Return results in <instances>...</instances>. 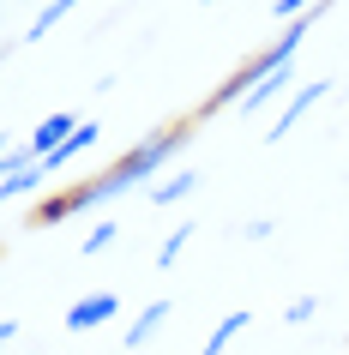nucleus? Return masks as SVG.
<instances>
[{
    "label": "nucleus",
    "instance_id": "dca6fc26",
    "mask_svg": "<svg viewBox=\"0 0 349 355\" xmlns=\"http://www.w3.org/2000/svg\"><path fill=\"white\" fill-rule=\"evenodd\" d=\"M24 168H37V150L24 145V150H6V157H0V175H6V181H12V175H24Z\"/></svg>",
    "mask_w": 349,
    "mask_h": 355
},
{
    "label": "nucleus",
    "instance_id": "20e7f679",
    "mask_svg": "<svg viewBox=\"0 0 349 355\" xmlns=\"http://www.w3.org/2000/svg\"><path fill=\"white\" fill-rule=\"evenodd\" d=\"M295 78H301V73H295V60H289V67H271V73L259 78L253 91L241 96V114H259V109H265V103H277V96H283V91H301Z\"/></svg>",
    "mask_w": 349,
    "mask_h": 355
},
{
    "label": "nucleus",
    "instance_id": "a211bd4d",
    "mask_svg": "<svg viewBox=\"0 0 349 355\" xmlns=\"http://www.w3.org/2000/svg\"><path fill=\"white\" fill-rule=\"evenodd\" d=\"M247 241H271V217H253L247 223Z\"/></svg>",
    "mask_w": 349,
    "mask_h": 355
},
{
    "label": "nucleus",
    "instance_id": "423d86ee",
    "mask_svg": "<svg viewBox=\"0 0 349 355\" xmlns=\"http://www.w3.org/2000/svg\"><path fill=\"white\" fill-rule=\"evenodd\" d=\"M169 313H175V307H169L163 295H157V301H145V307H139V319L127 325V349H139V343H151V337L163 331V319H169Z\"/></svg>",
    "mask_w": 349,
    "mask_h": 355
},
{
    "label": "nucleus",
    "instance_id": "4468645a",
    "mask_svg": "<svg viewBox=\"0 0 349 355\" xmlns=\"http://www.w3.org/2000/svg\"><path fill=\"white\" fill-rule=\"evenodd\" d=\"M73 6H78V0H55V6H42V19L31 24V37H49V31H55V24L67 19V12H73Z\"/></svg>",
    "mask_w": 349,
    "mask_h": 355
},
{
    "label": "nucleus",
    "instance_id": "1a4fd4ad",
    "mask_svg": "<svg viewBox=\"0 0 349 355\" xmlns=\"http://www.w3.org/2000/svg\"><path fill=\"white\" fill-rule=\"evenodd\" d=\"M73 211H78L73 193H55V199H42V205H37V217H31V223H37V229H55V223H67Z\"/></svg>",
    "mask_w": 349,
    "mask_h": 355
},
{
    "label": "nucleus",
    "instance_id": "39448f33",
    "mask_svg": "<svg viewBox=\"0 0 349 355\" xmlns=\"http://www.w3.org/2000/svg\"><path fill=\"white\" fill-rule=\"evenodd\" d=\"M78 127H85V121H78V114H67V109H60V114H49V121H42V127L31 132V150H37V163H49V157H55V150L67 145V139H73Z\"/></svg>",
    "mask_w": 349,
    "mask_h": 355
},
{
    "label": "nucleus",
    "instance_id": "2eb2a0df",
    "mask_svg": "<svg viewBox=\"0 0 349 355\" xmlns=\"http://www.w3.org/2000/svg\"><path fill=\"white\" fill-rule=\"evenodd\" d=\"M313 313H319V295H295L289 307H283V325H307Z\"/></svg>",
    "mask_w": 349,
    "mask_h": 355
},
{
    "label": "nucleus",
    "instance_id": "0eeeda50",
    "mask_svg": "<svg viewBox=\"0 0 349 355\" xmlns=\"http://www.w3.org/2000/svg\"><path fill=\"white\" fill-rule=\"evenodd\" d=\"M247 319H253V313H241V307H235V313H223V319H217V331H211V337L199 343V355H223L241 331H247Z\"/></svg>",
    "mask_w": 349,
    "mask_h": 355
},
{
    "label": "nucleus",
    "instance_id": "f3484780",
    "mask_svg": "<svg viewBox=\"0 0 349 355\" xmlns=\"http://www.w3.org/2000/svg\"><path fill=\"white\" fill-rule=\"evenodd\" d=\"M313 6H319V0H277L271 12H277V19H307Z\"/></svg>",
    "mask_w": 349,
    "mask_h": 355
},
{
    "label": "nucleus",
    "instance_id": "ddd939ff",
    "mask_svg": "<svg viewBox=\"0 0 349 355\" xmlns=\"http://www.w3.org/2000/svg\"><path fill=\"white\" fill-rule=\"evenodd\" d=\"M114 241H121V223H96L91 235H85V259H91V253H109Z\"/></svg>",
    "mask_w": 349,
    "mask_h": 355
},
{
    "label": "nucleus",
    "instance_id": "6e6552de",
    "mask_svg": "<svg viewBox=\"0 0 349 355\" xmlns=\"http://www.w3.org/2000/svg\"><path fill=\"white\" fill-rule=\"evenodd\" d=\"M96 132H103V127H96V121H85V127H78V132H73V139H67V145H60V150H55V157H49V163H42V168L55 175V168H67V163H73V157H85V150L96 145Z\"/></svg>",
    "mask_w": 349,
    "mask_h": 355
},
{
    "label": "nucleus",
    "instance_id": "f257e3e1",
    "mask_svg": "<svg viewBox=\"0 0 349 355\" xmlns=\"http://www.w3.org/2000/svg\"><path fill=\"white\" fill-rule=\"evenodd\" d=\"M193 121H175V127H163V132H151L145 145H133L127 157H121V163L109 168V175H96V181H85V187H73V199H78V211H91V205H103V199H121V193H133L139 187V181H151V175H157V168L169 163V157H175V150L187 145V139H193Z\"/></svg>",
    "mask_w": 349,
    "mask_h": 355
},
{
    "label": "nucleus",
    "instance_id": "7ed1b4c3",
    "mask_svg": "<svg viewBox=\"0 0 349 355\" xmlns=\"http://www.w3.org/2000/svg\"><path fill=\"white\" fill-rule=\"evenodd\" d=\"M331 91V78H307V85H301V91L289 96V103H283V114H277V127H265V145H283V132L295 127V121H301V114L313 109V103H319V96Z\"/></svg>",
    "mask_w": 349,
    "mask_h": 355
},
{
    "label": "nucleus",
    "instance_id": "9d476101",
    "mask_svg": "<svg viewBox=\"0 0 349 355\" xmlns=\"http://www.w3.org/2000/svg\"><path fill=\"white\" fill-rule=\"evenodd\" d=\"M193 187H199V175H193V168H187V175H169V181L151 187V205H175V199H187Z\"/></svg>",
    "mask_w": 349,
    "mask_h": 355
},
{
    "label": "nucleus",
    "instance_id": "f8f14e48",
    "mask_svg": "<svg viewBox=\"0 0 349 355\" xmlns=\"http://www.w3.org/2000/svg\"><path fill=\"white\" fill-rule=\"evenodd\" d=\"M42 181H49V168H24V175H12V181H0V199H24V193H37Z\"/></svg>",
    "mask_w": 349,
    "mask_h": 355
},
{
    "label": "nucleus",
    "instance_id": "f03ea898",
    "mask_svg": "<svg viewBox=\"0 0 349 355\" xmlns=\"http://www.w3.org/2000/svg\"><path fill=\"white\" fill-rule=\"evenodd\" d=\"M121 313V295H114V289H96V295H85V301H73V307H67V319H60V325H67V331H96V325H103V319H114Z\"/></svg>",
    "mask_w": 349,
    "mask_h": 355
},
{
    "label": "nucleus",
    "instance_id": "9b49d317",
    "mask_svg": "<svg viewBox=\"0 0 349 355\" xmlns=\"http://www.w3.org/2000/svg\"><path fill=\"white\" fill-rule=\"evenodd\" d=\"M187 241H193V223H175V229L163 235V247H157V265L169 271V265H175V259L187 253Z\"/></svg>",
    "mask_w": 349,
    "mask_h": 355
}]
</instances>
